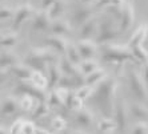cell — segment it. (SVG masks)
I'll return each instance as SVG.
<instances>
[{"mask_svg":"<svg viewBox=\"0 0 148 134\" xmlns=\"http://www.w3.org/2000/svg\"><path fill=\"white\" fill-rule=\"evenodd\" d=\"M97 130L106 134L114 133L116 130V122L110 117H103L101 120L97 121Z\"/></svg>","mask_w":148,"mask_h":134,"instance_id":"28","label":"cell"},{"mask_svg":"<svg viewBox=\"0 0 148 134\" xmlns=\"http://www.w3.org/2000/svg\"><path fill=\"white\" fill-rule=\"evenodd\" d=\"M10 70H5V69H0V85H3L8 79V74H10Z\"/></svg>","mask_w":148,"mask_h":134,"instance_id":"44","label":"cell"},{"mask_svg":"<svg viewBox=\"0 0 148 134\" xmlns=\"http://www.w3.org/2000/svg\"><path fill=\"white\" fill-rule=\"evenodd\" d=\"M141 77H143V80H144L145 86H147V89H148V61L145 62V64H143V69H141Z\"/></svg>","mask_w":148,"mask_h":134,"instance_id":"42","label":"cell"},{"mask_svg":"<svg viewBox=\"0 0 148 134\" xmlns=\"http://www.w3.org/2000/svg\"><path fill=\"white\" fill-rule=\"evenodd\" d=\"M49 109H51V108L48 106L47 102H38L36 108H35L34 112H32V120H39V118L45 117V116L49 113Z\"/></svg>","mask_w":148,"mask_h":134,"instance_id":"33","label":"cell"},{"mask_svg":"<svg viewBox=\"0 0 148 134\" xmlns=\"http://www.w3.org/2000/svg\"><path fill=\"white\" fill-rule=\"evenodd\" d=\"M36 12H38V11L35 9V7L31 3H28V1L23 3L15 11V16H14V19H12V23H11V28H12L14 31H17L28 19L34 17V15L36 14Z\"/></svg>","mask_w":148,"mask_h":134,"instance_id":"7","label":"cell"},{"mask_svg":"<svg viewBox=\"0 0 148 134\" xmlns=\"http://www.w3.org/2000/svg\"><path fill=\"white\" fill-rule=\"evenodd\" d=\"M134 23H135L134 4L131 1H125L123 5V11H121L120 20H119V31H120V33H124L128 29H131Z\"/></svg>","mask_w":148,"mask_h":134,"instance_id":"9","label":"cell"},{"mask_svg":"<svg viewBox=\"0 0 148 134\" xmlns=\"http://www.w3.org/2000/svg\"><path fill=\"white\" fill-rule=\"evenodd\" d=\"M127 1H131V3H132V1H134V0H127Z\"/></svg>","mask_w":148,"mask_h":134,"instance_id":"50","label":"cell"},{"mask_svg":"<svg viewBox=\"0 0 148 134\" xmlns=\"http://www.w3.org/2000/svg\"><path fill=\"white\" fill-rule=\"evenodd\" d=\"M67 4H68L67 0H58V1L49 8L48 15L51 16L52 20L55 21V20H58V19H60V17L63 16V14H64L66 9H67Z\"/></svg>","mask_w":148,"mask_h":134,"instance_id":"26","label":"cell"},{"mask_svg":"<svg viewBox=\"0 0 148 134\" xmlns=\"http://www.w3.org/2000/svg\"><path fill=\"white\" fill-rule=\"evenodd\" d=\"M120 35L119 31V21L115 20L112 16L103 14L99 16V25H97V33L95 41L99 45L108 44Z\"/></svg>","mask_w":148,"mask_h":134,"instance_id":"4","label":"cell"},{"mask_svg":"<svg viewBox=\"0 0 148 134\" xmlns=\"http://www.w3.org/2000/svg\"><path fill=\"white\" fill-rule=\"evenodd\" d=\"M100 60L104 62H111V64H116V65H123L125 62H135L132 51L128 45H120L114 44V43H108V44L100 45Z\"/></svg>","mask_w":148,"mask_h":134,"instance_id":"2","label":"cell"},{"mask_svg":"<svg viewBox=\"0 0 148 134\" xmlns=\"http://www.w3.org/2000/svg\"><path fill=\"white\" fill-rule=\"evenodd\" d=\"M64 56H66L67 59L72 62V64H75V65H77V66H79L80 62L83 61L82 56H80V52H79V49H77V45L76 44H68L67 51H66V55Z\"/></svg>","mask_w":148,"mask_h":134,"instance_id":"30","label":"cell"},{"mask_svg":"<svg viewBox=\"0 0 148 134\" xmlns=\"http://www.w3.org/2000/svg\"><path fill=\"white\" fill-rule=\"evenodd\" d=\"M36 129H38V127L35 126L34 122H31V121H25L24 125H23L21 134H36Z\"/></svg>","mask_w":148,"mask_h":134,"instance_id":"41","label":"cell"},{"mask_svg":"<svg viewBox=\"0 0 148 134\" xmlns=\"http://www.w3.org/2000/svg\"><path fill=\"white\" fill-rule=\"evenodd\" d=\"M25 121L21 120V118H17L14 124L10 126V130H8V134H21V130H23V125H24Z\"/></svg>","mask_w":148,"mask_h":134,"instance_id":"40","label":"cell"},{"mask_svg":"<svg viewBox=\"0 0 148 134\" xmlns=\"http://www.w3.org/2000/svg\"><path fill=\"white\" fill-rule=\"evenodd\" d=\"M76 45H77V49H79L80 56H82L83 60H93L100 48V45L96 41L91 40V39H88V40H79L76 43Z\"/></svg>","mask_w":148,"mask_h":134,"instance_id":"12","label":"cell"},{"mask_svg":"<svg viewBox=\"0 0 148 134\" xmlns=\"http://www.w3.org/2000/svg\"><path fill=\"white\" fill-rule=\"evenodd\" d=\"M92 93H93V88L90 85H83V86H80V88H77V89H75V94L83 101L91 98Z\"/></svg>","mask_w":148,"mask_h":134,"instance_id":"35","label":"cell"},{"mask_svg":"<svg viewBox=\"0 0 148 134\" xmlns=\"http://www.w3.org/2000/svg\"><path fill=\"white\" fill-rule=\"evenodd\" d=\"M1 36H3V33H1V32H0V39H1Z\"/></svg>","mask_w":148,"mask_h":134,"instance_id":"49","label":"cell"},{"mask_svg":"<svg viewBox=\"0 0 148 134\" xmlns=\"http://www.w3.org/2000/svg\"><path fill=\"white\" fill-rule=\"evenodd\" d=\"M36 134H53V133L49 130H45V129H41V127H38L36 129Z\"/></svg>","mask_w":148,"mask_h":134,"instance_id":"45","label":"cell"},{"mask_svg":"<svg viewBox=\"0 0 148 134\" xmlns=\"http://www.w3.org/2000/svg\"><path fill=\"white\" fill-rule=\"evenodd\" d=\"M0 134H8V131L5 130L3 126H0Z\"/></svg>","mask_w":148,"mask_h":134,"instance_id":"48","label":"cell"},{"mask_svg":"<svg viewBox=\"0 0 148 134\" xmlns=\"http://www.w3.org/2000/svg\"><path fill=\"white\" fill-rule=\"evenodd\" d=\"M75 122L79 124L80 126H84V127L92 126V124L95 122V116H93L92 110L87 109V108H83V109H80L79 112H76Z\"/></svg>","mask_w":148,"mask_h":134,"instance_id":"18","label":"cell"},{"mask_svg":"<svg viewBox=\"0 0 148 134\" xmlns=\"http://www.w3.org/2000/svg\"><path fill=\"white\" fill-rule=\"evenodd\" d=\"M71 134H90V133H87V131H83V130H75V131H72Z\"/></svg>","mask_w":148,"mask_h":134,"instance_id":"47","label":"cell"},{"mask_svg":"<svg viewBox=\"0 0 148 134\" xmlns=\"http://www.w3.org/2000/svg\"><path fill=\"white\" fill-rule=\"evenodd\" d=\"M19 43V35L16 32H10L7 35H3L0 39V47L5 49H11L16 47Z\"/></svg>","mask_w":148,"mask_h":134,"instance_id":"29","label":"cell"},{"mask_svg":"<svg viewBox=\"0 0 148 134\" xmlns=\"http://www.w3.org/2000/svg\"><path fill=\"white\" fill-rule=\"evenodd\" d=\"M56 53L51 48H41V47H31L27 55L23 59V64L28 65L34 70L47 73L49 64L55 62Z\"/></svg>","mask_w":148,"mask_h":134,"instance_id":"3","label":"cell"},{"mask_svg":"<svg viewBox=\"0 0 148 134\" xmlns=\"http://www.w3.org/2000/svg\"><path fill=\"white\" fill-rule=\"evenodd\" d=\"M59 68H60V70H62V73H63L64 76H69V77H76V76L82 74V72H80L79 66L75 65V64H72V62H71L68 59H67L66 56H63L62 59H60V61H59Z\"/></svg>","mask_w":148,"mask_h":134,"instance_id":"19","label":"cell"},{"mask_svg":"<svg viewBox=\"0 0 148 134\" xmlns=\"http://www.w3.org/2000/svg\"><path fill=\"white\" fill-rule=\"evenodd\" d=\"M106 77H107V72L101 68H97L96 70H93L92 73L84 76V81H86V85H90V86H92V88H95V86L99 83H101Z\"/></svg>","mask_w":148,"mask_h":134,"instance_id":"23","label":"cell"},{"mask_svg":"<svg viewBox=\"0 0 148 134\" xmlns=\"http://www.w3.org/2000/svg\"><path fill=\"white\" fill-rule=\"evenodd\" d=\"M51 126L55 131H63L67 127V121L62 116H55L51 120Z\"/></svg>","mask_w":148,"mask_h":134,"instance_id":"36","label":"cell"},{"mask_svg":"<svg viewBox=\"0 0 148 134\" xmlns=\"http://www.w3.org/2000/svg\"><path fill=\"white\" fill-rule=\"evenodd\" d=\"M32 85H35L39 89L47 90L48 89V79H47V74H44L43 72H39V70H32L31 79H29Z\"/></svg>","mask_w":148,"mask_h":134,"instance_id":"25","label":"cell"},{"mask_svg":"<svg viewBox=\"0 0 148 134\" xmlns=\"http://www.w3.org/2000/svg\"><path fill=\"white\" fill-rule=\"evenodd\" d=\"M97 8L95 7V4H79L73 8L71 17H72V21L76 27H82L86 21H88L90 19H92L93 16H96L95 12H96Z\"/></svg>","mask_w":148,"mask_h":134,"instance_id":"6","label":"cell"},{"mask_svg":"<svg viewBox=\"0 0 148 134\" xmlns=\"http://www.w3.org/2000/svg\"><path fill=\"white\" fill-rule=\"evenodd\" d=\"M53 23V20L51 19V16L48 15V11L40 9L34 15L31 21V28L32 31L36 32H45L51 29V25Z\"/></svg>","mask_w":148,"mask_h":134,"instance_id":"10","label":"cell"},{"mask_svg":"<svg viewBox=\"0 0 148 134\" xmlns=\"http://www.w3.org/2000/svg\"><path fill=\"white\" fill-rule=\"evenodd\" d=\"M32 70H34V69H31L28 65H25V64H20V62L16 64V65H14L10 69V72L12 73L19 81H27V80L31 79Z\"/></svg>","mask_w":148,"mask_h":134,"instance_id":"21","label":"cell"},{"mask_svg":"<svg viewBox=\"0 0 148 134\" xmlns=\"http://www.w3.org/2000/svg\"><path fill=\"white\" fill-rule=\"evenodd\" d=\"M131 134H148V121H138L132 126Z\"/></svg>","mask_w":148,"mask_h":134,"instance_id":"38","label":"cell"},{"mask_svg":"<svg viewBox=\"0 0 148 134\" xmlns=\"http://www.w3.org/2000/svg\"><path fill=\"white\" fill-rule=\"evenodd\" d=\"M97 25H99V16H93L79 28V37L82 40H88L93 37L97 33Z\"/></svg>","mask_w":148,"mask_h":134,"instance_id":"14","label":"cell"},{"mask_svg":"<svg viewBox=\"0 0 148 134\" xmlns=\"http://www.w3.org/2000/svg\"><path fill=\"white\" fill-rule=\"evenodd\" d=\"M49 31L52 32V35L55 36H66V35H69L72 32V27L67 20H63V19H58L52 23L51 29Z\"/></svg>","mask_w":148,"mask_h":134,"instance_id":"20","label":"cell"},{"mask_svg":"<svg viewBox=\"0 0 148 134\" xmlns=\"http://www.w3.org/2000/svg\"><path fill=\"white\" fill-rule=\"evenodd\" d=\"M147 37H148V23H141V24L135 29V32L132 33L131 37H130L127 45L130 48L143 45V43L145 41Z\"/></svg>","mask_w":148,"mask_h":134,"instance_id":"15","label":"cell"},{"mask_svg":"<svg viewBox=\"0 0 148 134\" xmlns=\"http://www.w3.org/2000/svg\"><path fill=\"white\" fill-rule=\"evenodd\" d=\"M56 1H58V0H41V9L48 11Z\"/></svg>","mask_w":148,"mask_h":134,"instance_id":"43","label":"cell"},{"mask_svg":"<svg viewBox=\"0 0 148 134\" xmlns=\"http://www.w3.org/2000/svg\"><path fill=\"white\" fill-rule=\"evenodd\" d=\"M131 51H132V55H134V57L138 64L143 65V64H145V62L148 61V52L143 48V45L134 47V48H131Z\"/></svg>","mask_w":148,"mask_h":134,"instance_id":"32","label":"cell"},{"mask_svg":"<svg viewBox=\"0 0 148 134\" xmlns=\"http://www.w3.org/2000/svg\"><path fill=\"white\" fill-rule=\"evenodd\" d=\"M15 11L12 7L8 5H1L0 7V21H7V20H12L15 16Z\"/></svg>","mask_w":148,"mask_h":134,"instance_id":"37","label":"cell"},{"mask_svg":"<svg viewBox=\"0 0 148 134\" xmlns=\"http://www.w3.org/2000/svg\"><path fill=\"white\" fill-rule=\"evenodd\" d=\"M45 102L48 104V106L51 109H60V108H66L64 105V101L62 100V97L59 96V93L56 92V89L49 90L48 97H47V101Z\"/></svg>","mask_w":148,"mask_h":134,"instance_id":"31","label":"cell"},{"mask_svg":"<svg viewBox=\"0 0 148 134\" xmlns=\"http://www.w3.org/2000/svg\"><path fill=\"white\" fill-rule=\"evenodd\" d=\"M44 43L48 48H51L52 51L59 53V55H66L67 47H68V44H69L66 37H63V36H55V35L48 36V37L44 40Z\"/></svg>","mask_w":148,"mask_h":134,"instance_id":"13","label":"cell"},{"mask_svg":"<svg viewBox=\"0 0 148 134\" xmlns=\"http://www.w3.org/2000/svg\"><path fill=\"white\" fill-rule=\"evenodd\" d=\"M127 0H96L95 7L99 8H106V7H111V5H124Z\"/></svg>","mask_w":148,"mask_h":134,"instance_id":"39","label":"cell"},{"mask_svg":"<svg viewBox=\"0 0 148 134\" xmlns=\"http://www.w3.org/2000/svg\"><path fill=\"white\" fill-rule=\"evenodd\" d=\"M110 134H114V133H110Z\"/></svg>","mask_w":148,"mask_h":134,"instance_id":"52","label":"cell"},{"mask_svg":"<svg viewBox=\"0 0 148 134\" xmlns=\"http://www.w3.org/2000/svg\"><path fill=\"white\" fill-rule=\"evenodd\" d=\"M45 74H47V79H48V89L52 90V89H55V88H58L59 81H60V79H62V76H63L62 70L59 68V64H56V62L49 64Z\"/></svg>","mask_w":148,"mask_h":134,"instance_id":"17","label":"cell"},{"mask_svg":"<svg viewBox=\"0 0 148 134\" xmlns=\"http://www.w3.org/2000/svg\"><path fill=\"white\" fill-rule=\"evenodd\" d=\"M127 80H128V84H130V89H131L132 94H134L138 101L143 102V101L148 100V89L145 86V83L141 74L135 70V69H128L127 70Z\"/></svg>","mask_w":148,"mask_h":134,"instance_id":"5","label":"cell"},{"mask_svg":"<svg viewBox=\"0 0 148 134\" xmlns=\"http://www.w3.org/2000/svg\"><path fill=\"white\" fill-rule=\"evenodd\" d=\"M117 88H119V80L110 76H107L101 83H99L93 88L91 101L95 104V106L104 117H110L114 114L116 106L115 98H116Z\"/></svg>","mask_w":148,"mask_h":134,"instance_id":"1","label":"cell"},{"mask_svg":"<svg viewBox=\"0 0 148 134\" xmlns=\"http://www.w3.org/2000/svg\"><path fill=\"white\" fill-rule=\"evenodd\" d=\"M114 120L116 122V130L119 133H124L128 126V109L125 101L121 100L116 104L114 112Z\"/></svg>","mask_w":148,"mask_h":134,"instance_id":"11","label":"cell"},{"mask_svg":"<svg viewBox=\"0 0 148 134\" xmlns=\"http://www.w3.org/2000/svg\"><path fill=\"white\" fill-rule=\"evenodd\" d=\"M20 110L19 100L15 96H7L0 105V116H12Z\"/></svg>","mask_w":148,"mask_h":134,"instance_id":"16","label":"cell"},{"mask_svg":"<svg viewBox=\"0 0 148 134\" xmlns=\"http://www.w3.org/2000/svg\"><path fill=\"white\" fill-rule=\"evenodd\" d=\"M1 1H3V0H0V3H1Z\"/></svg>","mask_w":148,"mask_h":134,"instance_id":"51","label":"cell"},{"mask_svg":"<svg viewBox=\"0 0 148 134\" xmlns=\"http://www.w3.org/2000/svg\"><path fill=\"white\" fill-rule=\"evenodd\" d=\"M39 101L36 98H34L29 94H21L19 98V105H20V110L23 112H34V109L36 108Z\"/></svg>","mask_w":148,"mask_h":134,"instance_id":"27","label":"cell"},{"mask_svg":"<svg viewBox=\"0 0 148 134\" xmlns=\"http://www.w3.org/2000/svg\"><path fill=\"white\" fill-rule=\"evenodd\" d=\"M97 68H99V66H97V62L95 61V60H83L79 65V69L83 76L90 74L93 70H96Z\"/></svg>","mask_w":148,"mask_h":134,"instance_id":"34","label":"cell"},{"mask_svg":"<svg viewBox=\"0 0 148 134\" xmlns=\"http://www.w3.org/2000/svg\"><path fill=\"white\" fill-rule=\"evenodd\" d=\"M14 92L17 93V94H29L34 98H36L39 102H45L47 97H48L47 90L36 88L35 85H32L29 80H27V81H19L16 84V86L14 88Z\"/></svg>","mask_w":148,"mask_h":134,"instance_id":"8","label":"cell"},{"mask_svg":"<svg viewBox=\"0 0 148 134\" xmlns=\"http://www.w3.org/2000/svg\"><path fill=\"white\" fill-rule=\"evenodd\" d=\"M83 4H95L96 3V0H80Z\"/></svg>","mask_w":148,"mask_h":134,"instance_id":"46","label":"cell"},{"mask_svg":"<svg viewBox=\"0 0 148 134\" xmlns=\"http://www.w3.org/2000/svg\"><path fill=\"white\" fill-rule=\"evenodd\" d=\"M16 64H19V57L12 51H5L0 53V69L10 70Z\"/></svg>","mask_w":148,"mask_h":134,"instance_id":"22","label":"cell"},{"mask_svg":"<svg viewBox=\"0 0 148 134\" xmlns=\"http://www.w3.org/2000/svg\"><path fill=\"white\" fill-rule=\"evenodd\" d=\"M130 113L131 116L138 121H148V108L143 104L136 102L130 106Z\"/></svg>","mask_w":148,"mask_h":134,"instance_id":"24","label":"cell"}]
</instances>
